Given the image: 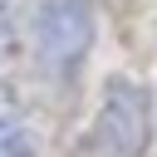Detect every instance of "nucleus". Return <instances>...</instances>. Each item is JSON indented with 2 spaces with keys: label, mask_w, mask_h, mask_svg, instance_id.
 I'll use <instances>...</instances> for the list:
<instances>
[{
  "label": "nucleus",
  "mask_w": 157,
  "mask_h": 157,
  "mask_svg": "<svg viewBox=\"0 0 157 157\" xmlns=\"http://www.w3.org/2000/svg\"><path fill=\"white\" fill-rule=\"evenodd\" d=\"M147 128H152V103L147 88L132 78H108L93 123L83 128L74 157H142L147 152Z\"/></svg>",
  "instance_id": "nucleus-1"
},
{
  "label": "nucleus",
  "mask_w": 157,
  "mask_h": 157,
  "mask_svg": "<svg viewBox=\"0 0 157 157\" xmlns=\"http://www.w3.org/2000/svg\"><path fill=\"white\" fill-rule=\"evenodd\" d=\"M29 44H34L39 69L54 83H69L93 44V5L88 0H39L34 25H29Z\"/></svg>",
  "instance_id": "nucleus-2"
},
{
  "label": "nucleus",
  "mask_w": 157,
  "mask_h": 157,
  "mask_svg": "<svg viewBox=\"0 0 157 157\" xmlns=\"http://www.w3.org/2000/svg\"><path fill=\"white\" fill-rule=\"evenodd\" d=\"M34 152H39V137L29 128L25 103L0 83V157H34Z\"/></svg>",
  "instance_id": "nucleus-3"
},
{
  "label": "nucleus",
  "mask_w": 157,
  "mask_h": 157,
  "mask_svg": "<svg viewBox=\"0 0 157 157\" xmlns=\"http://www.w3.org/2000/svg\"><path fill=\"white\" fill-rule=\"evenodd\" d=\"M15 39H20V0H0V64L15 59Z\"/></svg>",
  "instance_id": "nucleus-4"
}]
</instances>
